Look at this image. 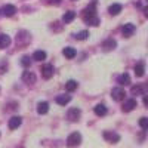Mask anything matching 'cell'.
Instances as JSON below:
<instances>
[{"label": "cell", "mask_w": 148, "mask_h": 148, "mask_svg": "<svg viewBox=\"0 0 148 148\" xmlns=\"http://www.w3.org/2000/svg\"><path fill=\"white\" fill-rule=\"evenodd\" d=\"M80 142H82V135H80L79 132H73L70 136L67 138V145L71 147V148L80 145Z\"/></svg>", "instance_id": "6da1fadb"}, {"label": "cell", "mask_w": 148, "mask_h": 148, "mask_svg": "<svg viewBox=\"0 0 148 148\" xmlns=\"http://www.w3.org/2000/svg\"><path fill=\"white\" fill-rule=\"evenodd\" d=\"M125 95H126V92L121 88H114L113 90H111V96H113L114 101H123L125 99Z\"/></svg>", "instance_id": "277c9868"}, {"label": "cell", "mask_w": 148, "mask_h": 148, "mask_svg": "<svg viewBox=\"0 0 148 148\" xmlns=\"http://www.w3.org/2000/svg\"><path fill=\"white\" fill-rule=\"evenodd\" d=\"M80 114H82V111H80L77 107H74V108H70V110H68V113H67V119H68L70 121H79Z\"/></svg>", "instance_id": "7a4b0ae2"}, {"label": "cell", "mask_w": 148, "mask_h": 148, "mask_svg": "<svg viewBox=\"0 0 148 148\" xmlns=\"http://www.w3.org/2000/svg\"><path fill=\"white\" fill-rule=\"evenodd\" d=\"M33 59L36 61H45L46 59V52L45 51H36L33 55Z\"/></svg>", "instance_id": "7402d4cb"}, {"label": "cell", "mask_w": 148, "mask_h": 148, "mask_svg": "<svg viewBox=\"0 0 148 148\" xmlns=\"http://www.w3.org/2000/svg\"><path fill=\"white\" fill-rule=\"evenodd\" d=\"M40 71H42V76H43L45 79H51V77L53 76V67H52L51 64H46V65H43Z\"/></svg>", "instance_id": "5b68a950"}, {"label": "cell", "mask_w": 148, "mask_h": 148, "mask_svg": "<svg viewBox=\"0 0 148 148\" xmlns=\"http://www.w3.org/2000/svg\"><path fill=\"white\" fill-rule=\"evenodd\" d=\"M21 64H22L24 67H30V65H31V59H30V56H22Z\"/></svg>", "instance_id": "484cf974"}, {"label": "cell", "mask_w": 148, "mask_h": 148, "mask_svg": "<svg viewBox=\"0 0 148 148\" xmlns=\"http://www.w3.org/2000/svg\"><path fill=\"white\" fill-rule=\"evenodd\" d=\"M77 82L76 80H68L67 83H65V89L68 90V92H73V90H76L77 89Z\"/></svg>", "instance_id": "44dd1931"}, {"label": "cell", "mask_w": 148, "mask_h": 148, "mask_svg": "<svg viewBox=\"0 0 148 148\" xmlns=\"http://www.w3.org/2000/svg\"><path fill=\"white\" fill-rule=\"evenodd\" d=\"M104 138L107 139V141H110V142H113V144H116V142H119L120 141V136L116 133V132H104Z\"/></svg>", "instance_id": "9c48e42d"}, {"label": "cell", "mask_w": 148, "mask_h": 148, "mask_svg": "<svg viewBox=\"0 0 148 148\" xmlns=\"http://www.w3.org/2000/svg\"><path fill=\"white\" fill-rule=\"evenodd\" d=\"M21 123H22V119L19 117V116H14L10 120H9V129H18L19 126H21Z\"/></svg>", "instance_id": "ba28073f"}, {"label": "cell", "mask_w": 148, "mask_h": 148, "mask_svg": "<svg viewBox=\"0 0 148 148\" xmlns=\"http://www.w3.org/2000/svg\"><path fill=\"white\" fill-rule=\"evenodd\" d=\"M88 36H89L88 31H80V33L76 34V39L77 40H86V39H88Z\"/></svg>", "instance_id": "d4e9b609"}, {"label": "cell", "mask_w": 148, "mask_h": 148, "mask_svg": "<svg viewBox=\"0 0 148 148\" xmlns=\"http://www.w3.org/2000/svg\"><path fill=\"white\" fill-rule=\"evenodd\" d=\"M74 18H76V12H74V10H68V12H65V14H64L62 21H64L65 24H68V22H71Z\"/></svg>", "instance_id": "e0dca14e"}, {"label": "cell", "mask_w": 148, "mask_h": 148, "mask_svg": "<svg viewBox=\"0 0 148 148\" xmlns=\"http://www.w3.org/2000/svg\"><path fill=\"white\" fill-rule=\"evenodd\" d=\"M15 12H16V8L14 5H6L2 8V14L5 16H14L15 15Z\"/></svg>", "instance_id": "52a82bcc"}, {"label": "cell", "mask_w": 148, "mask_h": 148, "mask_svg": "<svg viewBox=\"0 0 148 148\" xmlns=\"http://www.w3.org/2000/svg\"><path fill=\"white\" fill-rule=\"evenodd\" d=\"M47 111H49V104L47 102L43 101V102L37 104V113H39V114H46Z\"/></svg>", "instance_id": "9a60e30c"}, {"label": "cell", "mask_w": 148, "mask_h": 148, "mask_svg": "<svg viewBox=\"0 0 148 148\" xmlns=\"http://www.w3.org/2000/svg\"><path fill=\"white\" fill-rule=\"evenodd\" d=\"M108 12H110L111 15H119L120 12H121V5H119V3L111 5V6L108 8Z\"/></svg>", "instance_id": "ac0fdd59"}, {"label": "cell", "mask_w": 148, "mask_h": 148, "mask_svg": "<svg viewBox=\"0 0 148 148\" xmlns=\"http://www.w3.org/2000/svg\"><path fill=\"white\" fill-rule=\"evenodd\" d=\"M121 33L125 37H130L135 33V25L133 24H125V25L121 27Z\"/></svg>", "instance_id": "8992f818"}, {"label": "cell", "mask_w": 148, "mask_h": 148, "mask_svg": "<svg viewBox=\"0 0 148 148\" xmlns=\"http://www.w3.org/2000/svg\"><path fill=\"white\" fill-rule=\"evenodd\" d=\"M70 101H71V96L70 95H58L56 96V102L59 105H67Z\"/></svg>", "instance_id": "7c38bea8"}, {"label": "cell", "mask_w": 148, "mask_h": 148, "mask_svg": "<svg viewBox=\"0 0 148 148\" xmlns=\"http://www.w3.org/2000/svg\"><path fill=\"white\" fill-rule=\"evenodd\" d=\"M95 114L99 116V117L105 116V114H107V107H105L104 104H98V105L95 107Z\"/></svg>", "instance_id": "2e32d148"}, {"label": "cell", "mask_w": 148, "mask_h": 148, "mask_svg": "<svg viewBox=\"0 0 148 148\" xmlns=\"http://www.w3.org/2000/svg\"><path fill=\"white\" fill-rule=\"evenodd\" d=\"M117 82H119V84H120V86H126V84H129V83H130V77H129V74H126V73H125V74H121V76L119 77V80H117Z\"/></svg>", "instance_id": "d6986e66"}, {"label": "cell", "mask_w": 148, "mask_h": 148, "mask_svg": "<svg viewBox=\"0 0 148 148\" xmlns=\"http://www.w3.org/2000/svg\"><path fill=\"white\" fill-rule=\"evenodd\" d=\"M139 126H141L144 130H147V126H148V119H147V117H142V119L139 120Z\"/></svg>", "instance_id": "4316f807"}, {"label": "cell", "mask_w": 148, "mask_h": 148, "mask_svg": "<svg viewBox=\"0 0 148 148\" xmlns=\"http://www.w3.org/2000/svg\"><path fill=\"white\" fill-rule=\"evenodd\" d=\"M135 107H136V99H127V101H125L121 110L125 111V113H129V111H132Z\"/></svg>", "instance_id": "30bf717a"}, {"label": "cell", "mask_w": 148, "mask_h": 148, "mask_svg": "<svg viewBox=\"0 0 148 148\" xmlns=\"http://www.w3.org/2000/svg\"><path fill=\"white\" fill-rule=\"evenodd\" d=\"M104 49L105 51H111V49H114L116 47V40H113V39H110V40H107V42H104Z\"/></svg>", "instance_id": "603a6c76"}, {"label": "cell", "mask_w": 148, "mask_h": 148, "mask_svg": "<svg viewBox=\"0 0 148 148\" xmlns=\"http://www.w3.org/2000/svg\"><path fill=\"white\" fill-rule=\"evenodd\" d=\"M46 2H47L49 5H59L61 0H46Z\"/></svg>", "instance_id": "83f0119b"}, {"label": "cell", "mask_w": 148, "mask_h": 148, "mask_svg": "<svg viewBox=\"0 0 148 148\" xmlns=\"http://www.w3.org/2000/svg\"><path fill=\"white\" fill-rule=\"evenodd\" d=\"M95 16H96L95 5H90V6H88V8L83 10V19H84V21H89V19H92V18H95Z\"/></svg>", "instance_id": "3957f363"}, {"label": "cell", "mask_w": 148, "mask_h": 148, "mask_svg": "<svg viewBox=\"0 0 148 148\" xmlns=\"http://www.w3.org/2000/svg\"><path fill=\"white\" fill-rule=\"evenodd\" d=\"M130 92H132V95H144V90L141 86H133L130 89Z\"/></svg>", "instance_id": "cb8c5ba5"}, {"label": "cell", "mask_w": 148, "mask_h": 148, "mask_svg": "<svg viewBox=\"0 0 148 148\" xmlns=\"http://www.w3.org/2000/svg\"><path fill=\"white\" fill-rule=\"evenodd\" d=\"M144 73H145V67H144L142 62H139V64L135 65V74H136L138 77H142V76H144Z\"/></svg>", "instance_id": "ffe728a7"}, {"label": "cell", "mask_w": 148, "mask_h": 148, "mask_svg": "<svg viewBox=\"0 0 148 148\" xmlns=\"http://www.w3.org/2000/svg\"><path fill=\"white\" fill-rule=\"evenodd\" d=\"M22 80L25 82V83H28V84L36 83V76H34V73H31V71H24V74H22Z\"/></svg>", "instance_id": "8fae6325"}, {"label": "cell", "mask_w": 148, "mask_h": 148, "mask_svg": "<svg viewBox=\"0 0 148 148\" xmlns=\"http://www.w3.org/2000/svg\"><path fill=\"white\" fill-rule=\"evenodd\" d=\"M62 53H64V56L68 58V59H73L74 56L77 55V52H76V49H74V47H65L64 51H62Z\"/></svg>", "instance_id": "5bb4252c"}, {"label": "cell", "mask_w": 148, "mask_h": 148, "mask_svg": "<svg viewBox=\"0 0 148 148\" xmlns=\"http://www.w3.org/2000/svg\"><path fill=\"white\" fill-rule=\"evenodd\" d=\"M10 45V37L6 34H0V49H5Z\"/></svg>", "instance_id": "4fadbf2b"}]
</instances>
